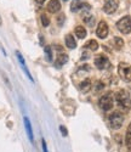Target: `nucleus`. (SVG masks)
Instances as JSON below:
<instances>
[{
    "instance_id": "1",
    "label": "nucleus",
    "mask_w": 131,
    "mask_h": 152,
    "mask_svg": "<svg viewBox=\"0 0 131 152\" xmlns=\"http://www.w3.org/2000/svg\"><path fill=\"white\" fill-rule=\"evenodd\" d=\"M115 100L119 107L123 110V111H129L131 108V99H130V95L126 90H119L116 94H115Z\"/></svg>"
},
{
    "instance_id": "2",
    "label": "nucleus",
    "mask_w": 131,
    "mask_h": 152,
    "mask_svg": "<svg viewBox=\"0 0 131 152\" xmlns=\"http://www.w3.org/2000/svg\"><path fill=\"white\" fill-rule=\"evenodd\" d=\"M108 122H109L111 128H113L115 130L120 129L123 126V123H124V116L122 115L120 112H113L108 117Z\"/></svg>"
},
{
    "instance_id": "3",
    "label": "nucleus",
    "mask_w": 131,
    "mask_h": 152,
    "mask_svg": "<svg viewBox=\"0 0 131 152\" xmlns=\"http://www.w3.org/2000/svg\"><path fill=\"white\" fill-rule=\"evenodd\" d=\"M98 105L103 111H111L113 108V106H114V99H113L112 93H107V94L102 95L100 97Z\"/></svg>"
},
{
    "instance_id": "4",
    "label": "nucleus",
    "mask_w": 131,
    "mask_h": 152,
    "mask_svg": "<svg viewBox=\"0 0 131 152\" xmlns=\"http://www.w3.org/2000/svg\"><path fill=\"white\" fill-rule=\"evenodd\" d=\"M116 28L123 34H129L131 32V17L125 16V17L120 18L116 22Z\"/></svg>"
},
{
    "instance_id": "5",
    "label": "nucleus",
    "mask_w": 131,
    "mask_h": 152,
    "mask_svg": "<svg viewBox=\"0 0 131 152\" xmlns=\"http://www.w3.org/2000/svg\"><path fill=\"white\" fill-rule=\"evenodd\" d=\"M118 73L124 82H131V66L125 62L119 63L118 66Z\"/></svg>"
},
{
    "instance_id": "6",
    "label": "nucleus",
    "mask_w": 131,
    "mask_h": 152,
    "mask_svg": "<svg viewBox=\"0 0 131 152\" xmlns=\"http://www.w3.org/2000/svg\"><path fill=\"white\" fill-rule=\"evenodd\" d=\"M95 66L98 69H108L111 67V61L106 55H98L95 58Z\"/></svg>"
},
{
    "instance_id": "7",
    "label": "nucleus",
    "mask_w": 131,
    "mask_h": 152,
    "mask_svg": "<svg viewBox=\"0 0 131 152\" xmlns=\"http://www.w3.org/2000/svg\"><path fill=\"white\" fill-rule=\"evenodd\" d=\"M118 6H119V1L118 0H106V3H104V6H103V10L106 14H114L116 11Z\"/></svg>"
},
{
    "instance_id": "8",
    "label": "nucleus",
    "mask_w": 131,
    "mask_h": 152,
    "mask_svg": "<svg viewBox=\"0 0 131 152\" xmlns=\"http://www.w3.org/2000/svg\"><path fill=\"white\" fill-rule=\"evenodd\" d=\"M108 24L107 22H104V21H101L98 23V26H97V29H96V34L98 38H101V39H104V38H107L108 35Z\"/></svg>"
},
{
    "instance_id": "9",
    "label": "nucleus",
    "mask_w": 131,
    "mask_h": 152,
    "mask_svg": "<svg viewBox=\"0 0 131 152\" xmlns=\"http://www.w3.org/2000/svg\"><path fill=\"white\" fill-rule=\"evenodd\" d=\"M47 10L51 14H56L61 10V3L60 0H50V3L47 4Z\"/></svg>"
},
{
    "instance_id": "10",
    "label": "nucleus",
    "mask_w": 131,
    "mask_h": 152,
    "mask_svg": "<svg viewBox=\"0 0 131 152\" xmlns=\"http://www.w3.org/2000/svg\"><path fill=\"white\" fill-rule=\"evenodd\" d=\"M23 122H24V126H25V132H27L28 139L31 140V142H33V141H34V137H33V129H32L31 121H29L28 117H24V118H23Z\"/></svg>"
},
{
    "instance_id": "11",
    "label": "nucleus",
    "mask_w": 131,
    "mask_h": 152,
    "mask_svg": "<svg viewBox=\"0 0 131 152\" xmlns=\"http://www.w3.org/2000/svg\"><path fill=\"white\" fill-rule=\"evenodd\" d=\"M16 55H17V58H18V61H20V63H21V67H22V69L24 71V73L27 74V77L33 82V78H32V75H31V72H29V69L27 68V65H25V61H24V58H23V56L17 51L16 53Z\"/></svg>"
},
{
    "instance_id": "12",
    "label": "nucleus",
    "mask_w": 131,
    "mask_h": 152,
    "mask_svg": "<svg viewBox=\"0 0 131 152\" xmlns=\"http://www.w3.org/2000/svg\"><path fill=\"white\" fill-rule=\"evenodd\" d=\"M79 88H80V90H82L83 93H89V91L91 90V88H92L91 80H90V79H84V80L80 83Z\"/></svg>"
},
{
    "instance_id": "13",
    "label": "nucleus",
    "mask_w": 131,
    "mask_h": 152,
    "mask_svg": "<svg viewBox=\"0 0 131 152\" xmlns=\"http://www.w3.org/2000/svg\"><path fill=\"white\" fill-rule=\"evenodd\" d=\"M66 45H67L68 49H75L76 48V42H75L74 37L72 34L66 35Z\"/></svg>"
},
{
    "instance_id": "14",
    "label": "nucleus",
    "mask_w": 131,
    "mask_h": 152,
    "mask_svg": "<svg viewBox=\"0 0 131 152\" xmlns=\"http://www.w3.org/2000/svg\"><path fill=\"white\" fill-rule=\"evenodd\" d=\"M75 35L79 38V39H84V38L86 37V29L84 26H78L75 28Z\"/></svg>"
},
{
    "instance_id": "15",
    "label": "nucleus",
    "mask_w": 131,
    "mask_h": 152,
    "mask_svg": "<svg viewBox=\"0 0 131 152\" xmlns=\"http://www.w3.org/2000/svg\"><path fill=\"white\" fill-rule=\"evenodd\" d=\"M67 61H68V55L67 54H60V55H57V58H56L55 63L57 66H62Z\"/></svg>"
},
{
    "instance_id": "16",
    "label": "nucleus",
    "mask_w": 131,
    "mask_h": 152,
    "mask_svg": "<svg viewBox=\"0 0 131 152\" xmlns=\"http://www.w3.org/2000/svg\"><path fill=\"white\" fill-rule=\"evenodd\" d=\"M87 49H90V50H92V51H96V50L98 49V43H97V40H95V39H91V40H89L87 43H86V45H85Z\"/></svg>"
},
{
    "instance_id": "17",
    "label": "nucleus",
    "mask_w": 131,
    "mask_h": 152,
    "mask_svg": "<svg viewBox=\"0 0 131 152\" xmlns=\"http://www.w3.org/2000/svg\"><path fill=\"white\" fill-rule=\"evenodd\" d=\"M114 46L116 50H120L123 46H124V40L119 37H115L114 38Z\"/></svg>"
},
{
    "instance_id": "18",
    "label": "nucleus",
    "mask_w": 131,
    "mask_h": 152,
    "mask_svg": "<svg viewBox=\"0 0 131 152\" xmlns=\"http://www.w3.org/2000/svg\"><path fill=\"white\" fill-rule=\"evenodd\" d=\"M40 20H41V23H43V26H44V27H47L49 24H50V18L47 17V15L43 14V15L40 16Z\"/></svg>"
},
{
    "instance_id": "19",
    "label": "nucleus",
    "mask_w": 131,
    "mask_h": 152,
    "mask_svg": "<svg viewBox=\"0 0 131 152\" xmlns=\"http://www.w3.org/2000/svg\"><path fill=\"white\" fill-rule=\"evenodd\" d=\"M45 55H46L47 61H52V50H51V46H45Z\"/></svg>"
},
{
    "instance_id": "20",
    "label": "nucleus",
    "mask_w": 131,
    "mask_h": 152,
    "mask_svg": "<svg viewBox=\"0 0 131 152\" xmlns=\"http://www.w3.org/2000/svg\"><path fill=\"white\" fill-rule=\"evenodd\" d=\"M84 21L86 22V24H89V26H92L94 22H95V17L91 16V15H87V16L84 17Z\"/></svg>"
},
{
    "instance_id": "21",
    "label": "nucleus",
    "mask_w": 131,
    "mask_h": 152,
    "mask_svg": "<svg viewBox=\"0 0 131 152\" xmlns=\"http://www.w3.org/2000/svg\"><path fill=\"white\" fill-rule=\"evenodd\" d=\"M125 145L129 150H131V134L126 133V136H125Z\"/></svg>"
},
{
    "instance_id": "22",
    "label": "nucleus",
    "mask_w": 131,
    "mask_h": 152,
    "mask_svg": "<svg viewBox=\"0 0 131 152\" xmlns=\"http://www.w3.org/2000/svg\"><path fill=\"white\" fill-rule=\"evenodd\" d=\"M103 88H104V84H103L102 82H97V83L95 84V89H96V91H101Z\"/></svg>"
},
{
    "instance_id": "23",
    "label": "nucleus",
    "mask_w": 131,
    "mask_h": 152,
    "mask_svg": "<svg viewBox=\"0 0 131 152\" xmlns=\"http://www.w3.org/2000/svg\"><path fill=\"white\" fill-rule=\"evenodd\" d=\"M64 20H66V17H64L63 14H61V15L57 16V23H58V26H62L63 22H64Z\"/></svg>"
},
{
    "instance_id": "24",
    "label": "nucleus",
    "mask_w": 131,
    "mask_h": 152,
    "mask_svg": "<svg viewBox=\"0 0 131 152\" xmlns=\"http://www.w3.org/2000/svg\"><path fill=\"white\" fill-rule=\"evenodd\" d=\"M60 130L62 132V135H63V136H67V135H68V130H67V128H66V126L61 125V126H60Z\"/></svg>"
},
{
    "instance_id": "25",
    "label": "nucleus",
    "mask_w": 131,
    "mask_h": 152,
    "mask_svg": "<svg viewBox=\"0 0 131 152\" xmlns=\"http://www.w3.org/2000/svg\"><path fill=\"white\" fill-rule=\"evenodd\" d=\"M43 152H47V146H46L45 140H43Z\"/></svg>"
},
{
    "instance_id": "26",
    "label": "nucleus",
    "mask_w": 131,
    "mask_h": 152,
    "mask_svg": "<svg viewBox=\"0 0 131 152\" xmlns=\"http://www.w3.org/2000/svg\"><path fill=\"white\" fill-rule=\"evenodd\" d=\"M126 133H129V134H131V123L129 124V126H127V132Z\"/></svg>"
},
{
    "instance_id": "27",
    "label": "nucleus",
    "mask_w": 131,
    "mask_h": 152,
    "mask_svg": "<svg viewBox=\"0 0 131 152\" xmlns=\"http://www.w3.org/2000/svg\"><path fill=\"white\" fill-rule=\"evenodd\" d=\"M36 1H38V3H44L45 0H36Z\"/></svg>"
},
{
    "instance_id": "28",
    "label": "nucleus",
    "mask_w": 131,
    "mask_h": 152,
    "mask_svg": "<svg viewBox=\"0 0 131 152\" xmlns=\"http://www.w3.org/2000/svg\"><path fill=\"white\" fill-rule=\"evenodd\" d=\"M75 1H79V0H75Z\"/></svg>"
},
{
    "instance_id": "29",
    "label": "nucleus",
    "mask_w": 131,
    "mask_h": 152,
    "mask_svg": "<svg viewBox=\"0 0 131 152\" xmlns=\"http://www.w3.org/2000/svg\"><path fill=\"white\" fill-rule=\"evenodd\" d=\"M63 1H67V0H63Z\"/></svg>"
}]
</instances>
